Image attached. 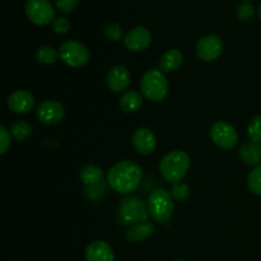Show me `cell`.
Masks as SVG:
<instances>
[{
    "label": "cell",
    "mask_w": 261,
    "mask_h": 261,
    "mask_svg": "<svg viewBox=\"0 0 261 261\" xmlns=\"http://www.w3.org/2000/svg\"><path fill=\"white\" fill-rule=\"evenodd\" d=\"M143 178V171L133 161H120L107 172V182L112 190L122 195H129L139 188Z\"/></svg>",
    "instance_id": "cell-1"
},
{
    "label": "cell",
    "mask_w": 261,
    "mask_h": 261,
    "mask_svg": "<svg viewBox=\"0 0 261 261\" xmlns=\"http://www.w3.org/2000/svg\"><path fill=\"white\" fill-rule=\"evenodd\" d=\"M190 168V157L184 150H172L162 158L160 172L168 182H180Z\"/></svg>",
    "instance_id": "cell-2"
},
{
    "label": "cell",
    "mask_w": 261,
    "mask_h": 261,
    "mask_svg": "<svg viewBox=\"0 0 261 261\" xmlns=\"http://www.w3.org/2000/svg\"><path fill=\"white\" fill-rule=\"evenodd\" d=\"M140 91L147 99L161 102L168 93V81L161 69H149L140 79Z\"/></svg>",
    "instance_id": "cell-3"
},
{
    "label": "cell",
    "mask_w": 261,
    "mask_h": 261,
    "mask_svg": "<svg viewBox=\"0 0 261 261\" xmlns=\"http://www.w3.org/2000/svg\"><path fill=\"white\" fill-rule=\"evenodd\" d=\"M148 211L157 223H166L172 218L175 204L172 194L165 189H155L148 198Z\"/></svg>",
    "instance_id": "cell-4"
},
{
    "label": "cell",
    "mask_w": 261,
    "mask_h": 261,
    "mask_svg": "<svg viewBox=\"0 0 261 261\" xmlns=\"http://www.w3.org/2000/svg\"><path fill=\"white\" fill-rule=\"evenodd\" d=\"M120 222L124 226H134L142 222H148L149 218V211L148 205H145L144 201L139 196H126L120 201L119 211H117Z\"/></svg>",
    "instance_id": "cell-5"
},
{
    "label": "cell",
    "mask_w": 261,
    "mask_h": 261,
    "mask_svg": "<svg viewBox=\"0 0 261 261\" xmlns=\"http://www.w3.org/2000/svg\"><path fill=\"white\" fill-rule=\"evenodd\" d=\"M59 58L71 68H82L89 61V50L82 42L69 40L61 43Z\"/></svg>",
    "instance_id": "cell-6"
},
{
    "label": "cell",
    "mask_w": 261,
    "mask_h": 261,
    "mask_svg": "<svg viewBox=\"0 0 261 261\" xmlns=\"http://www.w3.org/2000/svg\"><path fill=\"white\" fill-rule=\"evenodd\" d=\"M25 15L37 25L50 24L55 19V10L48 0H28L25 3Z\"/></svg>",
    "instance_id": "cell-7"
},
{
    "label": "cell",
    "mask_w": 261,
    "mask_h": 261,
    "mask_svg": "<svg viewBox=\"0 0 261 261\" xmlns=\"http://www.w3.org/2000/svg\"><path fill=\"white\" fill-rule=\"evenodd\" d=\"M211 138L217 147L232 149L239 142V133L228 121H217L211 127Z\"/></svg>",
    "instance_id": "cell-8"
},
{
    "label": "cell",
    "mask_w": 261,
    "mask_h": 261,
    "mask_svg": "<svg viewBox=\"0 0 261 261\" xmlns=\"http://www.w3.org/2000/svg\"><path fill=\"white\" fill-rule=\"evenodd\" d=\"M223 41L217 35H206L196 43V55L203 61H214L223 53Z\"/></svg>",
    "instance_id": "cell-9"
},
{
    "label": "cell",
    "mask_w": 261,
    "mask_h": 261,
    "mask_svg": "<svg viewBox=\"0 0 261 261\" xmlns=\"http://www.w3.org/2000/svg\"><path fill=\"white\" fill-rule=\"evenodd\" d=\"M36 115H37L38 121L42 124L56 125L63 120L64 115H65V109L60 102L47 99L37 107Z\"/></svg>",
    "instance_id": "cell-10"
},
{
    "label": "cell",
    "mask_w": 261,
    "mask_h": 261,
    "mask_svg": "<svg viewBox=\"0 0 261 261\" xmlns=\"http://www.w3.org/2000/svg\"><path fill=\"white\" fill-rule=\"evenodd\" d=\"M150 42H152V33L143 25L130 30L124 37V43L126 48L134 51V53H139V51L148 48Z\"/></svg>",
    "instance_id": "cell-11"
},
{
    "label": "cell",
    "mask_w": 261,
    "mask_h": 261,
    "mask_svg": "<svg viewBox=\"0 0 261 261\" xmlns=\"http://www.w3.org/2000/svg\"><path fill=\"white\" fill-rule=\"evenodd\" d=\"M132 142L135 150L143 155H149L157 147V138L149 127H139L133 134Z\"/></svg>",
    "instance_id": "cell-12"
},
{
    "label": "cell",
    "mask_w": 261,
    "mask_h": 261,
    "mask_svg": "<svg viewBox=\"0 0 261 261\" xmlns=\"http://www.w3.org/2000/svg\"><path fill=\"white\" fill-rule=\"evenodd\" d=\"M35 106V97L25 89H17L8 97V107L15 114H27Z\"/></svg>",
    "instance_id": "cell-13"
},
{
    "label": "cell",
    "mask_w": 261,
    "mask_h": 261,
    "mask_svg": "<svg viewBox=\"0 0 261 261\" xmlns=\"http://www.w3.org/2000/svg\"><path fill=\"white\" fill-rule=\"evenodd\" d=\"M130 82H132V74L124 65H116L111 68L107 75V86L115 93L125 91L130 86Z\"/></svg>",
    "instance_id": "cell-14"
},
{
    "label": "cell",
    "mask_w": 261,
    "mask_h": 261,
    "mask_svg": "<svg viewBox=\"0 0 261 261\" xmlns=\"http://www.w3.org/2000/svg\"><path fill=\"white\" fill-rule=\"evenodd\" d=\"M112 247L105 241H93L86 249V261H114Z\"/></svg>",
    "instance_id": "cell-15"
},
{
    "label": "cell",
    "mask_w": 261,
    "mask_h": 261,
    "mask_svg": "<svg viewBox=\"0 0 261 261\" xmlns=\"http://www.w3.org/2000/svg\"><path fill=\"white\" fill-rule=\"evenodd\" d=\"M154 232V224L150 222H142L130 227L126 232V240L133 244H139L145 241Z\"/></svg>",
    "instance_id": "cell-16"
},
{
    "label": "cell",
    "mask_w": 261,
    "mask_h": 261,
    "mask_svg": "<svg viewBox=\"0 0 261 261\" xmlns=\"http://www.w3.org/2000/svg\"><path fill=\"white\" fill-rule=\"evenodd\" d=\"M184 64V55L180 50L177 48H170L166 51L162 55L160 61L161 70L166 71V73H171L177 69L181 68Z\"/></svg>",
    "instance_id": "cell-17"
},
{
    "label": "cell",
    "mask_w": 261,
    "mask_h": 261,
    "mask_svg": "<svg viewBox=\"0 0 261 261\" xmlns=\"http://www.w3.org/2000/svg\"><path fill=\"white\" fill-rule=\"evenodd\" d=\"M240 157L245 163L251 166L261 165V144L257 143H245L240 148Z\"/></svg>",
    "instance_id": "cell-18"
},
{
    "label": "cell",
    "mask_w": 261,
    "mask_h": 261,
    "mask_svg": "<svg viewBox=\"0 0 261 261\" xmlns=\"http://www.w3.org/2000/svg\"><path fill=\"white\" fill-rule=\"evenodd\" d=\"M103 170L94 165H87L79 171V177H81L82 182H84V185L87 186L98 185V184L103 182Z\"/></svg>",
    "instance_id": "cell-19"
},
{
    "label": "cell",
    "mask_w": 261,
    "mask_h": 261,
    "mask_svg": "<svg viewBox=\"0 0 261 261\" xmlns=\"http://www.w3.org/2000/svg\"><path fill=\"white\" fill-rule=\"evenodd\" d=\"M120 109L127 114L137 112L143 105V96L137 91H127L120 98Z\"/></svg>",
    "instance_id": "cell-20"
},
{
    "label": "cell",
    "mask_w": 261,
    "mask_h": 261,
    "mask_svg": "<svg viewBox=\"0 0 261 261\" xmlns=\"http://www.w3.org/2000/svg\"><path fill=\"white\" fill-rule=\"evenodd\" d=\"M58 58L59 51H56L51 46H42L36 53V59H37L38 63L43 64V65H51L58 60Z\"/></svg>",
    "instance_id": "cell-21"
},
{
    "label": "cell",
    "mask_w": 261,
    "mask_h": 261,
    "mask_svg": "<svg viewBox=\"0 0 261 261\" xmlns=\"http://www.w3.org/2000/svg\"><path fill=\"white\" fill-rule=\"evenodd\" d=\"M10 134L13 135L15 140L23 142V140L30 138V135L32 134V127H31V125L27 121H17L10 127Z\"/></svg>",
    "instance_id": "cell-22"
},
{
    "label": "cell",
    "mask_w": 261,
    "mask_h": 261,
    "mask_svg": "<svg viewBox=\"0 0 261 261\" xmlns=\"http://www.w3.org/2000/svg\"><path fill=\"white\" fill-rule=\"evenodd\" d=\"M247 186L255 195L261 196V165L256 166L247 177Z\"/></svg>",
    "instance_id": "cell-23"
},
{
    "label": "cell",
    "mask_w": 261,
    "mask_h": 261,
    "mask_svg": "<svg viewBox=\"0 0 261 261\" xmlns=\"http://www.w3.org/2000/svg\"><path fill=\"white\" fill-rule=\"evenodd\" d=\"M247 135L252 143L261 144V115H257L247 126Z\"/></svg>",
    "instance_id": "cell-24"
},
{
    "label": "cell",
    "mask_w": 261,
    "mask_h": 261,
    "mask_svg": "<svg viewBox=\"0 0 261 261\" xmlns=\"http://www.w3.org/2000/svg\"><path fill=\"white\" fill-rule=\"evenodd\" d=\"M171 194H172V196L176 200L184 201L189 198V195H190V189H189V186L186 185V184L176 182L173 184Z\"/></svg>",
    "instance_id": "cell-25"
},
{
    "label": "cell",
    "mask_w": 261,
    "mask_h": 261,
    "mask_svg": "<svg viewBox=\"0 0 261 261\" xmlns=\"http://www.w3.org/2000/svg\"><path fill=\"white\" fill-rule=\"evenodd\" d=\"M105 35H106V37L109 38L110 41L117 42V41L121 40L122 37L121 25L117 24V23H109V24L105 27Z\"/></svg>",
    "instance_id": "cell-26"
},
{
    "label": "cell",
    "mask_w": 261,
    "mask_h": 261,
    "mask_svg": "<svg viewBox=\"0 0 261 261\" xmlns=\"http://www.w3.org/2000/svg\"><path fill=\"white\" fill-rule=\"evenodd\" d=\"M255 9L251 4L249 3H245V4H241L239 8H237V17H239L240 20L242 22H249L254 18Z\"/></svg>",
    "instance_id": "cell-27"
},
{
    "label": "cell",
    "mask_w": 261,
    "mask_h": 261,
    "mask_svg": "<svg viewBox=\"0 0 261 261\" xmlns=\"http://www.w3.org/2000/svg\"><path fill=\"white\" fill-rule=\"evenodd\" d=\"M51 24H53L54 32H56L58 35H65V33H68L69 28H70V23H69V20L64 17L55 18Z\"/></svg>",
    "instance_id": "cell-28"
},
{
    "label": "cell",
    "mask_w": 261,
    "mask_h": 261,
    "mask_svg": "<svg viewBox=\"0 0 261 261\" xmlns=\"http://www.w3.org/2000/svg\"><path fill=\"white\" fill-rule=\"evenodd\" d=\"M79 0H55V7L61 13H71L78 7Z\"/></svg>",
    "instance_id": "cell-29"
},
{
    "label": "cell",
    "mask_w": 261,
    "mask_h": 261,
    "mask_svg": "<svg viewBox=\"0 0 261 261\" xmlns=\"http://www.w3.org/2000/svg\"><path fill=\"white\" fill-rule=\"evenodd\" d=\"M0 137H2V142H0V154H5L8 148L10 147V132L5 126H0Z\"/></svg>",
    "instance_id": "cell-30"
},
{
    "label": "cell",
    "mask_w": 261,
    "mask_h": 261,
    "mask_svg": "<svg viewBox=\"0 0 261 261\" xmlns=\"http://www.w3.org/2000/svg\"><path fill=\"white\" fill-rule=\"evenodd\" d=\"M102 190L106 191V189H105V186L101 184H98V185H93V186H88L86 190L87 193V196H88L89 199H93V200H96V199L101 198L102 195H103V193H102Z\"/></svg>",
    "instance_id": "cell-31"
},
{
    "label": "cell",
    "mask_w": 261,
    "mask_h": 261,
    "mask_svg": "<svg viewBox=\"0 0 261 261\" xmlns=\"http://www.w3.org/2000/svg\"><path fill=\"white\" fill-rule=\"evenodd\" d=\"M257 13H259V18H260V20H261V4H260V7H259V12H257Z\"/></svg>",
    "instance_id": "cell-32"
},
{
    "label": "cell",
    "mask_w": 261,
    "mask_h": 261,
    "mask_svg": "<svg viewBox=\"0 0 261 261\" xmlns=\"http://www.w3.org/2000/svg\"><path fill=\"white\" fill-rule=\"evenodd\" d=\"M175 261H185V260H181V259H177V260H175Z\"/></svg>",
    "instance_id": "cell-33"
},
{
    "label": "cell",
    "mask_w": 261,
    "mask_h": 261,
    "mask_svg": "<svg viewBox=\"0 0 261 261\" xmlns=\"http://www.w3.org/2000/svg\"><path fill=\"white\" fill-rule=\"evenodd\" d=\"M244 2H249V0H244Z\"/></svg>",
    "instance_id": "cell-34"
}]
</instances>
